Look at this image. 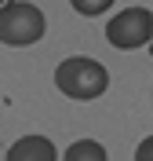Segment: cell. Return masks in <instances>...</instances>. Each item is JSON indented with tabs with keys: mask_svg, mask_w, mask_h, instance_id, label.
Instances as JSON below:
<instances>
[{
	"mask_svg": "<svg viewBox=\"0 0 153 161\" xmlns=\"http://www.w3.org/2000/svg\"><path fill=\"white\" fill-rule=\"evenodd\" d=\"M55 88L69 99H99L102 92L110 88V70L102 62L88 59V55H73V59H62L55 66Z\"/></svg>",
	"mask_w": 153,
	"mask_h": 161,
	"instance_id": "1",
	"label": "cell"
},
{
	"mask_svg": "<svg viewBox=\"0 0 153 161\" xmlns=\"http://www.w3.org/2000/svg\"><path fill=\"white\" fill-rule=\"evenodd\" d=\"M44 11L37 4H26V0H8L4 11H0V40L8 48H26V44H37L44 37Z\"/></svg>",
	"mask_w": 153,
	"mask_h": 161,
	"instance_id": "2",
	"label": "cell"
},
{
	"mask_svg": "<svg viewBox=\"0 0 153 161\" xmlns=\"http://www.w3.org/2000/svg\"><path fill=\"white\" fill-rule=\"evenodd\" d=\"M106 40L120 51H135L142 44H153V11L146 8H124L117 19L106 22Z\"/></svg>",
	"mask_w": 153,
	"mask_h": 161,
	"instance_id": "3",
	"label": "cell"
},
{
	"mask_svg": "<svg viewBox=\"0 0 153 161\" xmlns=\"http://www.w3.org/2000/svg\"><path fill=\"white\" fill-rule=\"evenodd\" d=\"M4 161H59V154H55V143L48 136H22L18 143L8 147Z\"/></svg>",
	"mask_w": 153,
	"mask_h": 161,
	"instance_id": "4",
	"label": "cell"
},
{
	"mask_svg": "<svg viewBox=\"0 0 153 161\" xmlns=\"http://www.w3.org/2000/svg\"><path fill=\"white\" fill-rule=\"evenodd\" d=\"M62 161H110L106 158V147L95 139H77L69 150L62 154Z\"/></svg>",
	"mask_w": 153,
	"mask_h": 161,
	"instance_id": "5",
	"label": "cell"
},
{
	"mask_svg": "<svg viewBox=\"0 0 153 161\" xmlns=\"http://www.w3.org/2000/svg\"><path fill=\"white\" fill-rule=\"evenodd\" d=\"M73 11L77 15H88V19H95V15H106V8H113V0H69Z\"/></svg>",
	"mask_w": 153,
	"mask_h": 161,
	"instance_id": "6",
	"label": "cell"
},
{
	"mask_svg": "<svg viewBox=\"0 0 153 161\" xmlns=\"http://www.w3.org/2000/svg\"><path fill=\"white\" fill-rule=\"evenodd\" d=\"M135 161H153V136H146V139L135 147Z\"/></svg>",
	"mask_w": 153,
	"mask_h": 161,
	"instance_id": "7",
	"label": "cell"
},
{
	"mask_svg": "<svg viewBox=\"0 0 153 161\" xmlns=\"http://www.w3.org/2000/svg\"><path fill=\"white\" fill-rule=\"evenodd\" d=\"M150 51H153V44H150Z\"/></svg>",
	"mask_w": 153,
	"mask_h": 161,
	"instance_id": "8",
	"label": "cell"
}]
</instances>
